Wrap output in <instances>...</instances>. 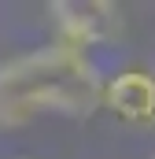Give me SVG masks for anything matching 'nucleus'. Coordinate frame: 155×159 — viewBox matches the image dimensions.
Returning a JSON list of instances; mask_svg holds the SVG:
<instances>
[{
  "label": "nucleus",
  "instance_id": "obj_2",
  "mask_svg": "<svg viewBox=\"0 0 155 159\" xmlns=\"http://www.w3.org/2000/svg\"><path fill=\"white\" fill-rule=\"evenodd\" d=\"M48 15L59 30V44L89 48V44H111L122 34V15L107 0H55L48 4Z\"/></svg>",
  "mask_w": 155,
  "mask_h": 159
},
{
  "label": "nucleus",
  "instance_id": "obj_1",
  "mask_svg": "<svg viewBox=\"0 0 155 159\" xmlns=\"http://www.w3.org/2000/svg\"><path fill=\"white\" fill-rule=\"evenodd\" d=\"M104 104V81L92 59L70 44H44L0 67V122L19 126L33 115H92Z\"/></svg>",
  "mask_w": 155,
  "mask_h": 159
},
{
  "label": "nucleus",
  "instance_id": "obj_3",
  "mask_svg": "<svg viewBox=\"0 0 155 159\" xmlns=\"http://www.w3.org/2000/svg\"><path fill=\"white\" fill-rule=\"evenodd\" d=\"M104 104L126 122L155 119V78L148 70H122L104 85Z\"/></svg>",
  "mask_w": 155,
  "mask_h": 159
}]
</instances>
